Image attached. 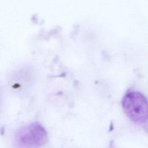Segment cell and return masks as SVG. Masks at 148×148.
<instances>
[{"mask_svg": "<svg viewBox=\"0 0 148 148\" xmlns=\"http://www.w3.org/2000/svg\"><path fill=\"white\" fill-rule=\"evenodd\" d=\"M123 110L129 119L138 124L147 121V103L145 96L139 91H130L122 99Z\"/></svg>", "mask_w": 148, "mask_h": 148, "instance_id": "cell-1", "label": "cell"}, {"mask_svg": "<svg viewBox=\"0 0 148 148\" xmlns=\"http://www.w3.org/2000/svg\"><path fill=\"white\" fill-rule=\"evenodd\" d=\"M16 139L18 145L22 147H36L43 146L47 142V134L40 124L35 122L19 128Z\"/></svg>", "mask_w": 148, "mask_h": 148, "instance_id": "cell-2", "label": "cell"}]
</instances>
